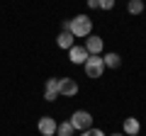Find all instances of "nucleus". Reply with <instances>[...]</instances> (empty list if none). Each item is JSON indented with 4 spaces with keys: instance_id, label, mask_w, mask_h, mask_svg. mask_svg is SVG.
<instances>
[{
    "instance_id": "nucleus-1",
    "label": "nucleus",
    "mask_w": 146,
    "mask_h": 136,
    "mask_svg": "<svg viewBox=\"0 0 146 136\" xmlns=\"http://www.w3.org/2000/svg\"><path fill=\"white\" fill-rule=\"evenodd\" d=\"M76 39H85L93 34V20L88 15H76L71 17V29H68Z\"/></svg>"
},
{
    "instance_id": "nucleus-2",
    "label": "nucleus",
    "mask_w": 146,
    "mask_h": 136,
    "mask_svg": "<svg viewBox=\"0 0 146 136\" xmlns=\"http://www.w3.org/2000/svg\"><path fill=\"white\" fill-rule=\"evenodd\" d=\"M68 121H71L73 129L80 134V131H85V129H90V126H93V114H90L88 110H76V112L71 114V119H68Z\"/></svg>"
},
{
    "instance_id": "nucleus-3",
    "label": "nucleus",
    "mask_w": 146,
    "mask_h": 136,
    "mask_svg": "<svg viewBox=\"0 0 146 136\" xmlns=\"http://www.w3.org/2000/svg\"><path fill=\"white\" fill-rule=\"evenodd\" d=\"M83 68H85V75L88 78H102V73H105L102 56H88V61L83 63Z\"/></svg>"
},
{
    "instance_id": "nucleus-4",
    "label": "nucleus",
    "mask_w": 146,
    "mask_h": 136,
    "mask_svg": "<svg viewBox=\"0 0 146 136\" xmlns=\"http://www.w3.org/2000/svg\"><path fill=\"white\" fill-rule=\"evenodd\" d=\"M83 46H85V51H88L90 56H102L105 39H102V37H98V34H90V37H85Z\"/></svg>"
},
{
    "instance_id": "nucleus-5",
    "label": "nucleus",
    "mask_w": 146,
    "mask_h": 136,
    "mask_svg": "<svg viewBox=\"0 0 146 136\" xmlns=\"http://www.w3.org/2000/svg\"><path fill=\"white\" fill-rule=\"evenodd\" d=\"M88 56H90V53L85 51L83 44H73V46L68 49V61H71L73 66H83V63L88 61Z\"/></svg>"
},
{
    "instance_id": "nucleus-6",
    "label": "nucleus",
    "mask_w": 146,
    "mask_h": 136,
    "mask_svg": "<svg viewBox=\"0 0 146 136\" xmlns=\"http://www.w3.org/2000/svg\"><path fill=\"white\" fill-rule=\"evenodd\" d=\"M58 95L61 97H73L78 95V83L73 78H58Z\"/></svg>"
},
{
    "instance_id": "nucleus-7",
    "label": "nucleus",
    "mask_w": 146,
    "mask_h": 136,
    "mask_svg": "<svg viewBox=\"0 0 146 136\" xmlns=\"http://www.w3.org/2000/svg\"><path fill=\"white\" fill-rule=\"evenodd\" d=\"M56 124L58 121L54 119V117H42L39 124H36V129H39L42 136H56Z\"/></svg>"
},
{
    "instance_id": "nucleus-8",
    "label": "nucleus",
    "mask_w": 146,
    "mask_h": 136,
    "mask_svg": "<svg viewBox=\"0 0 146 136\" xmlns=\"http://www.w3.org/2000/svg\"><path fill=\"white\" fill-rule=\"evenodd\" d=\"M61 95H58V78H49L46 83H44V100L46 102H54V100H58Z\"/></svg>"
},
{
    "instance_id": "nucleus-9",
    "label": "nucleus",
    "mask_w": 146,
    "mask_h": 136,
    "mask_svg": "<svg viewBox=\"0 0 146 136\" xmlns=\"http://www.w3.org/2000/svg\"><path fill=\"white\" fill-rule=\"evenodd\" d=\"M122 131H124V136H139L141 121L136 119V117H127V119L122 121Z\"/></svg>"
},
{
    "instance_id": "nucleus-10",
    "label": "nucleus",
    "mask_w": 146,
    "mask_h": 136,
    "mask_svg": "<svg viewBox=\"0 0 146 136\" xmlns=\"http://www.w3.org/2000/svg\"><path fill=\"white\" fill-rule=\"evenodd\" d=\"M73 44H76V37H73L71 32H61V34L56 37V46H58V49H63V51H68Z\"/></svg>"
},
{
    "instance_id": "nucleus-11",
    "label": "nucleus",
    "mask_w": 146,
    "mask_h": 136,
    "mask_svg": "<svg viewBox=\"0 0 146 136\" xmlns=\"http://www.w3.org/2000/svg\"><path fill=\"white\" fill-rule=\"evenodd\" d=\"M102 63H105V68H119L122 56L117 51H107V53H102Z\"/></svg>"
},
{
    "instance_id": "nucleus-12",
    "label": "nucleus",
    "mask_w": 146,
    "mask_h": 136,
    "mask_svg": "<svg viewBox=\"0 0 146 136\" xmlns=\"http://www.w3.org/2000/svg\"><path fill=\"white\" fill-rule=\"evenodd\" d=\"M144 10H146L144 0H129V5H127V12L129 15H144Z\"/></svg>"
},
{
    "instance_id": "nucleus-13",
    "label": "nucleus",
    "mask_w": 146,
    "mask_h": 136,
    "mask_svg": "<svg viewBox=\"0 0 146 136\" xmlns=\"http://www.w3.org/2000/svg\"><path fill=\"white\" fill-rule=\"evenodd\" d=\"M76 134V129H73L71 121H58L56 124V136H73Z\"/></svg>"
},
{
    "instance_id": "nucleus-14",
    "label": "nucleus",
    "mask_w": 146,
    "mask_h": 136,
    "mask_svg": "<svg viewBox=\"0 0 146 136\" xmlns=\"http://www.w3.org/2000/svg\"><path fill=\"white\" fill-rule=\"evenodd\" d=\"M78 136H107L102 129H95V126H90V129H85V131H80Z\"/></svg>"
},
{
    "instance_id": "nucleus-15",
    "label": "nucleus",
    "mask_w": 146,
    "mask_h": 136,
    "mask_svg": "<svg viewBox=\"0 0 146 136\" xmlns=\"http://www.w3.org/2000/svg\"><path fill=\"white\" fill-rule=\"evenodd\" d=\"M115 0H98V10H112Z\"/></svg>"
},
{
    "instance_id": "nucleus-16",
    "label": "nucleus",
    "mask_w": 146,
    "mask_h": 136,
    "mask_svg": "<svg viewBox=\"0 0 146 136\" xmlns=\"http://www.w3.org/2000/svg\"><path fill=\"white\" fill-rule=\"evenodd\" d=\"M68 29H71V20H63L61 22V32H68Z\"/></svg>"
},
{
    "instance_id": "nucleus-17",
    "label": "nucleus",
    "mask_w": 146,
    "mask_h": 136,
    "mask_svg": "<svg viewBox=\"0 0 146 136\" xmlns=\"http://www.w3.org/2000/svg\"><path fill=\"white\" fill-rule=\"evenodd\" d=\"M88 7L90 10H98V0H88Z\"/></svg>"
},
{
    "instance_id": "nucleus-18",
    "label": "nucleus",
    "mask_w": 146,
    "mask_h": 136,
    "mask_svg": "<svg viewBox=\"0 0 146 136\" xmlns=\"http://www.w3.org/2000/svg\"><path fill=\"white\" fill-rule=\"evenodd\" d=\"M107 136H122V134H107Z\"/></svg>"
},
{
    "instance_id": "nucleus-19",
    "label": "nucleus",
    "mask_w": 146,
    "mask_h": 136,
    "mask_svg": "<svg viewBox=\"0 0 146 136\" xmlns=\"http://www.w3.org/2000/svg\"><path fill=\"white\" fill-rule=\"evenodd\" d=\"M144 3H146V0H144Z\"/></svg>"
}]
</instances>
